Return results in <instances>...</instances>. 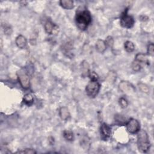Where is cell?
Instances as JSON below:
<instances>
[{"label": "cell", "mask_w": 154, "mask_h": 154, "mask_svg": "<svg viewBox=\"0 0 154 154\" xmlns=\"http://www.w3.org/2000/svg\"><path fill=\"white\" fill-rule=\"evenodd\" d=\"M91 22L92 16L87 10L84 9L78 11L75 17V22L77 27L80 30H86Z\"/></svg>", "instance_id": "6da1fadb"}, {"label": "cell", "mask_w": 154, "mask_h": 154, "mask_svg": "<svg viewBox=\"0 0 154 154\" xmlns=\"http://www.w3.org/2000/svg\"><path fill=\"white\" fill-rule=\"evenodd\" d=\"M137 133V144L138 150L141 153H146L150 147L148 134L145 130H140Z\"/></svg>", "instance_id": "7a4b0ae2"}, {"label": "cell", "mask_w": 154, "mask_h": 154, "mask_svg": "<svg viewBox=\"0 0 154 154\" xmlns=\"http://www.w3.org/2000/svg\"><path fill=\"white\" fill-rule=\"evenodd\" d=\"M100 90V84L98 81H90L86 87V92L90 98L97 97Z\"/></svg>", "instance_id": "3957f363"}, {"label": "cell", "mask_w": 154, "mask_h": 154, "mask_svg": "<svg viewBox=\"0 0 154 154\" xmlns=\"http://www.w3.org/2000/svg\"><path fill=\"white\" fill-rule=\"evenodd\" d=\"M120 22L122 27L125 28H131L134 26L135 21L133 16L128 15L126 9L121 16Z\"/></svg>", "instance_id": "277c9868"}, {"label": "cell", "mask_w": 154, "mask_h": 154, "mask_svg": "<svg viewBox=\"0 0 154 154\" xmlns=\"http://www.w3.org/2000/svg\"><path fill=\"white\" fill-rule=\"evenodd\" d=\"M126 129L129 133L136 134L140 131V123L137 119L131 118L126 123Z\"/></svg>", "instance_id": "5b68a950"}, {"label": "cell", "mask_w": 154, "mask_h": 154, "mask_svg": "<svg viewBox=\"0 0 154 154\" xmlns=\"http://www.w3.org/2000/svg\"><path fill=\"white\" fill-rule=\"evenodd\" d=\"M18 78L21 86L25 89L30 87V78L27 74L23 71H20L18 73Z\"/></svg>", "instance_id": "8992f818"}, {"label": "cell", "mask_w": 154, "mask_h": 154, "mask_svg": "<svg viewBox=\"0 0 154 154\" xmlns=\"http://www.w3.org/2000/svg\"><path fill=\"white\" fill-rule=\"evenodd\" d=\"M101 134L103 140H107L111 135V127L105 123H102L101 126Z\"/></svg>", "instance_id": "52a82bcc"}, {"label": "cell", "mask_w": 154, "mask_h": 154, "mask_svg": "<svg viewBox=\"0 0 154 154\" xmlns=\"http://www.w3.org/2000/svg\"><path fill=\"white\" fill-rule=\"evenodd\" d=\"M45 31L50 34H57L59 31V27L50 21H48L45 24Z\"/></svg>", "instance_id": "ba28073f"}, {"label": "cell", "mask_w": 154, "mask_h": 154, "mask_svg": "<svg viewBox=\"0 0 154 154\" xmlns=\"http://www.w3.org/2000/svg\"><path fill=\"white\" fill-rule=\"evenodd\" d=\"M120 90L125 93H131L135 91L134 86L128 81H122L119 84Z\"/></svg>", "instance_id": "9c48e42d"}, {"label": "cell", "mask_w": 154, "mask_h": 154, "mask_svg": "<svg viewBox=\"0 0 154 154\" xmlns=\"http://www.w3.org/2000/svg\"><path fill=\"white\" fill-rule=\"evenodd\" d=\"M15 43L18 48L21 49H23V48H25L27 46V39L23 36V35H19L16 38Z\"/></svg>", "instance_id": "30bf717a"}, {"label": "cell", "mask_w": 154, "mask_h": 154, "mask_svg": "<svg viewBox=\"0 0 154 154\" xmlns=\"http://www.w3.org/2000/svg\"><path fill=\"white\" fill-rule=\"evenodd\" d=\"M59 114H60L61 119L64 121H68L70 117V114L69 111V110L66 107H65V106L62 107L60 109V111H59Z\"/></svg>", "instance_id": "8fae6325"}, {"label": "cell", "mask_w": 154, "mask_h": 154, "mask_svg": "<svg viewBox=\"0 0 154 154\" xmlns=\"http://www.w3.org/2000/svg\"><path fill=\"white\" fill-rule=\"evenodd\" d=\"M60 5L65 9L70 10L74 7V1L72 0H61L60 1Z\"/></svg>", "instance_id": "7c38bea8"}, {"label": "cell", "mask_w": 154, "mask_h": 154, "mask_svg": "<svg viewBox=\"0 0 154 154\" xmlns=\"http://www.w3.org/2000/svg\"><path fill=\"white\" fill-rule=\"evenodd\" d=\"M95 47H96V50H97V51L100 53H104L106 50V46L105 45V41L101 40V39L98 40V41L96 43Z\"/></svg>", "instance_id": "4fadbf2b"}, {"label": "cell", "mask_w": 154, "mask_h": 154, "mask_svg": "<svg viewBox=\"0 0 154 154\" xmlns=\"http://www.w3.org/2000/svg\"><path fill=\"white\" fill-rule=\"evenodd\" d=\"M135 60L138 62L139 63H140L141 64L142 63H148L149 64V62L148 60V59L146 57V55L143 54H141V53H139V54H137L136 55V58H135Z\"/></svg>", "instance_id": "5bb4252c"}, {"label": "cell", "mask_w": 154, "mask_h": 154, "mask_svg": "<svg viewBox=\"0 0 154 154\" xmlns=\"http://www.w3.org/2000/svg\"><path fill=\"white\" fill-rule=\"evenodd\" d=\"M124 48L126 52L128 53H132L135 50V46L134 43L131 41H126L125 42Z\"/></svg>", "instance_id": "9a60e30c"}, {"label": "cell", "mask_w": 154, "mask_h": 154, "mask_svg": "<svg viewBox=\"0 0 154 154\" xmlns=\"http://www.w3.org/2000/svg\"><path fill=\"white\" fill-rule=\"evenodd\" d=\"M34 101L33 97L30 93H27L25 94L24 97L23 98V102L25 104L27 105L28 106H30L33 104Z\"/></svg>", "instance_id": "2e32d148"}, {"label": "cell", "mask_w": 154, "mask_h": 154, "mask_svg": "<svg viewBox=\"0 0 154 154\" xmlns=\"http://www.w3.org/2000/svg\"><path fill=\"white\" fill-rule=\"evenodd\" d=\"M63 137L67 141H73L74 140V134L72 131H69V130H65L63 132Z\"/></svg>", "instance_id": "e0dca14e"}, {"label": "cell", "mask_w": 154, "mask_h": 154, "mask_svg": "<svg viewBox=\"0 0 154 154\" xmlns=\"http://www.w3.org/2000/svg\"><path fill=\"white\" fill-rule=\"evenodd\" d=\"M141 68V64L139 63L138 62L134 60L132 63V69L133 70L136 71V72H138V71Z\"/></svg>", "instance_id": "ac0fdd59"}, {"label": "cell", "mask_w": 154, "mask_h": 154, "mask_svg": "<svg viewBox=\"0 0 154 154\" xmlns=\"http://www.w3.org/2000/svg\"><path fill=\"white\" fill-rule=\"evenodd\" d=\"M105 43L106 46H109L110 48H113L114 45V39L111 36H108L106 38Z\"/></svg>", "instance_id": "d6986e66"}, {"label": "cell", "mask_w": 154, "mask_h": 154, "mask_svg": "<svg viewBox=\"0 0 154 154\" xmlns=\"http://www.w3.org/2000/svg\"><path fill=\"white\" fill-rule=\"evenodd\" d=\"M138 87H139V89L143 93H149L150 90H149V88L148 87V86L143 83H140L138 84Z\"/></svg>", "instance_id": "ffe728a7"}, {"label": "cell", "mask_w": 154, "mask_h": 154, "mask_svg": "<svg viewBox=\"0 0 154 154\" xmlns=\"http://www.w3.org/2000/svg\"><path fill=\"white\" fill-rule=\"evenodd\" d=\"M119 104L122 109H125L128 105V102L125 98H121L119 99Z\"/></svg>", "instance_id": "44dd1931"}, {"label": "cell", "mask_w": 154, "mask_h": 154, "mask_svg": "<svg viewBox=\"0 0 154 154\" xmlns=\"http://www.w3.org/2000/svg\"><path fill=\"white\" fill-rule=\"evenodd\" d=\"M148 54L150 56H153L154 55V45L152 43L148 46Z\"/></svg>", "instance_id": "7402d4cb"}, {"label": "cell", "mask_w": 154, "mask_h": 154, "mask_svg": "<svg viewBox=\"0 0 154 154\" xmlns=\"http://www.w3.org/2000/svg\"><path fill=\"white\" fill-rule=\"evenodd\" d=\"M89 76L91 81H98V79L99 78L98 75L94 72H89Z\"/></svg>", "instance_id": "603a6c76"}, {"label": "cell", "mask_w": 154, "mask_h": 154, "mask_svg": "<svg viewBox=\"0 0 154 154\" xmlns=\"http://www.w3.org/2000/svg\"><path fill=\"white\" fill-rule=\"evenodd\" d=\"M16 153H29V154H31V153H35L36 152H35L34 149H26L25 150H23L22 151H18Z\"/></svg>", "instance_id": "cb8c5ba5"}, {"label": "cell", "mask_w": 154, "mask_h": 154, "mask_svg": "<svg viewBox=\"0 0 154 154\" xmlns=\"http://www.w3.org/2000/svg\"><path fill=\"white\" fill-rule=\"evenodd\" d=\"M115 119L117 122L122 123H123L125 122L126 119L124 117H123L122 115H116L115 117Z\"/></svg>", "instance_id": "d4e9b609"}, {"label": "cell", "mask_w": 154, "mask_h": 154, "mask_svg": "<svg viewBox=\"0 0 154 154\" xmlns=\"http://www.w3.org/2000/svg\"><path fill=\"white\" fill-rule=\"evenodd\" d=\"M11 32H12V30H11V28L10 27L8 26L7 27H5L4 33H6V34H11Z\"/></svg>", "instance_id": "484cf974"}]
</instances>
